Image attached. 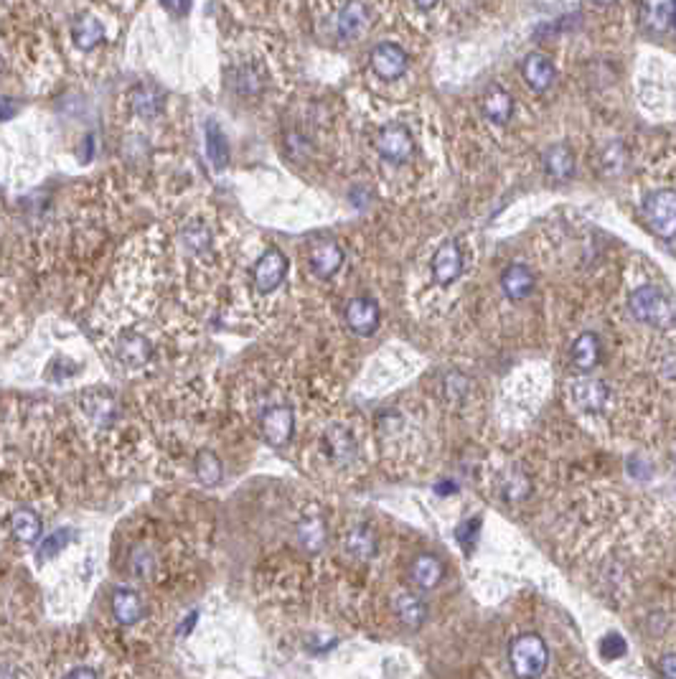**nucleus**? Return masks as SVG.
Returning a JSON list of instances; mask_svg holds the SVG:
<instances>
[{"label":"nucleus","instance_id":"obj_1","mask_svg":"<svg viewBox=\"0 0 676 679\" xmlns=\"http://www.w3.org/2000/svg\"><path fill=\"white\" fill-rule=\"evenodd\" d=\"M508 664L516 679H539L550 664V649L539 633H522L508 647Z\"/></svg>","mask_w":676,"mask_h":679},{"label":"nucleus","instance_id":"obj_2","mask_svg":"<svg viewBox=\"0 0 676 679\" xmlns=\"http://www.w3.org/2000/svg\"><path fill=\"white\" fill-rule=\"evenodd\" d=\"M628 309L641 324L648 326H669L674 318V309H672L669 295L663 293L659 285H651V283L636 288L630 293Z\"/></svg>","mask_w":676,"mask_h":679},{"label":"nucleus","instance_id":"obj_3","mask_svg":"<svg viewBox=\"0 0 676 679\" xmlns=\"http://www.w3.org/2000/svg\"><path fill=\"white\" fill-rule=\"evenodd\" d=\"M644 219L648 227L659 234L661 239H666L669 245L674 242L676 232V194L674 188H659L651 191L644 199Z\"/></svg>","mask_w":676,"mask_h":679},{"label":"nucleus","instance_id":"obj_4","mask_svg":"<svg viewBox=\"0 0 676 679\" xmlns=\"http://www.w3.org/2000/svg\"><path fill=\"white\" fill-rule=\"evenodd\" d=\"M108 29L102 18L94 16L92 11H79L66 21V41L79 54H92L105 44Z\"/></svg>","mask_w":676,"mask_h":679},{"label":"nucleus","instance_id":"obj_5","mask_svg":"<svg viewBox=\"0 0 676 679\" xmlns=\"http://www.w3.org/2000/svg\"><path fill=\"white\" fill-rule=\"evenodd\" d=\"M377 151L385 161L392 163H407L415 155V138L410 127L402 123H386L377 133Z\"/></svg>","mask_w":676,"mask_h":679},{"label":"nucleus","instance_id":"obj_6","mask_svg":"<svg viewBox=\"0 0 676 679\" xmlns=\"http://www.w3.org/2000/svg\"><path fill=\"white\" fill-rule=\"evenodd\" d=\"M369 64L371 72H374L377 77L385 79V82H394V79L407 74V69H410V57H407V51H404L400 44H394V41H382V44H377V47L371 48Z\"/></svg>","mask_w":676,"mask_h":679},{"label":"nucleus","instance_id":"obj_7","mask_svg":"<svg viewBox=\"0 0 676 679\" xmlns=\"http://www.w3.org/2000/svg\"><path fill=\"white\" fill-rule=\"evenodd\" d=\"M288 275V257L282 255V249L267 248L262 252V257L255 263V270H252V280H255V288L260 293H273L282 285V280Z\"/></svg>","mask_w":676,"mask_h":679},{"label":"nucleus","instance_id":"obj_8","mask_svg":"<svg viewBox=\"0 0 676 679\" xmlns=\"http://www.w3.org/2000/svg\"><path fill=\"white\" fill-rule=\"evenodd\" d=\"M115 356L117 361L127 367V370H140L151 361L153 356V346L148 336H143L138 331H127L120 339L115 341Z\"/></svg>","mask_w":676,"mask_h":679},{"label":"nucleus","instance_id":"obj_9","mask_svg":"<svg viewBox=\"0 0 676 679\" xmlns=\"http://www.w3.org/2000/svg\"><path fill=\"white\" fill-rule=\"evenodd\" d=\"M292 425H295V415L288 405H275L262 415V435L270 446H285L290 440Z\"/></svg>","mask_w":676,"mask_h":679},{"label":"nucleus","instance_id":"obj_10","mask_svg":"<svg viewBox=\"0 0 676 679\" xmlns=\"http://www.w3.org/2000/svg\"><path fill=\"white\" fill-rule=\"evenodd\" d=\"M430 270L438 285L455 283L463 273V249L455 242H446L443 248H438V252H435Z\"/></svg>","mask_w":676,"mask_h":679},{"label":"nucleus","instance_id":"obj_11","mask_svg":"<svg viewBox=\"0 0 676 679\" xmlns=\"http://www.w3.org/2000/svg\"><path fill=\"white\" fill-rule=\"evenodd\" d=\"M346 324L359 336H371L379 326V306L371 298H354L346 306Z\"/></svg>","mask_w":676,"mask_h":679},{"label":"nucleus","instance_id":"obj_12","mask_svg":"<svg viewBox=\"0 0 676 679\" xmlns=\"http://www.w3.org/2000/svg\"><path fill=\"white\" fill-rule=\"evenodd\" d=\"M5 527H8V535L16 542H21V544H33V542L41 537V532H44L41 517L33 509H29V507H18L16 511H11Z\"/></svg>","mask_w":676,"mask_h":679},{"label":"nucleus","instance_id":"obj_13","mask_svg":"<svg viewBox=\"0 0 676 679\" xmlns=\"http://www.w3.org/2000/svg\"><path fill=\"white\" fill-rule=\"evenodd\" d=\"M522 77L534 92H547L554 84L557 72H554V64L550 57L534 51V54H529L522 62Z\"/></svg>","mask_w":676,"mask_h":679},{"label":"nucleus","instance_id":"obj_14","mask_svg":"<svg viewBox=\"0 0 676 679\" xmlns=\"http://www.w3.org/2000/svg\"><path fill=\"white\" fill-rule=\"evenodd\" d=\"M343 265V249L336 242L325 239L310 249V267L321 280H331Z\"/></svg>","mask_w":676,"mask_h":679},{"label":"nucleus","instance_id":"obj_15","mask_svg":"<svg viewBox=\"0 0 676 679\" xmlns=\"http://www.w3.org/2000/svg\"><path fill=\"white\" fill-rule=\"evenodd\" d=\"M338 36L343 41H351V39H359L361 33L367 31L369 26V8L361 3V0H351L343 5V11L338 13Z\"/></svg>","mask_w":676,"mask_h":679},{"label":"nucleus","instance_id":"obj_16","mask_svg":"<svg viewBox=\"0 0 676 679\" xmlns=\"http://www.w3.org/2000/svg\"><path fill=\"white\" fill-rule=\"evenodd\" d=\"M130 108L143 120H153L166 108V94L160 92L155 84H138L130 92Z\"/></svg>","mask_w":676,"mask_h":679},{"label":"nucleus","instance_id":"obj_17","mask_svg":"<svg viewBox=\"0 0 676 679\" xmlns=\"http://www.w3.org/2000/svg\"><path fill=\"white\" fill-rule=\"evenodd\" d=\"M641 23L651 33H666L674 29V0H644Z\"/></svg>","mask_w":676,"mask_h":679},{"label":"nucleus","instance_id":"obj_18","mask_svg":"<svg viewBox=\"0 0 676 679\" xmlns=\"http://www.w3.org/2000/svg\"><path fill=\"white\" fill-rule=\"evenodd\" d=\"M501 291L508 300H524L534 291V275L526 265H508L501 275Z\"/></svg>","mask_w":676,"mask_h":679},{"label":"nucleus","instance_id":"obj_19","mask_svg":"<svg viewBox=\"0 0 676 679\" xmlns=\"http://www.w3.org/2000/svg\"><path fill=\"white\" fill-rule=\"evenodd\" d=\"M572 397H575V405L585 413H600L608 402V387L600 379H580L572 387Z\"/></svg>","mask_w":676,"mask_h":679},{"label":"nucleus","instance_id":"obj_20","mask_svg":"<svg viewBox=\"0 0 676 679\" xmlns=\"http://www.w3.org/2000/svg\"><path fill=\"white\" fill-rule=\"evenodd\" d=\"M112 616L117 618V623L123 626H133L143 618V601L135 590L130 588H117L112 593Z\"/></svg>","mask_w":676,"mask_h":679},{"label":"nucleus","instance_id":"obj_21","mask_svg":"<svg viewBox=\"0 0 676 679\" xmlns=\"http://www.w3.org/2000/svg\"><path fill=\"white\" fill-rule=\"evenodd\" d=\"M544 170L554 181H568V178H572V173H575V153L569 151L565 143L552 145L547 151V155H544Z\"/></svg>","mask_w":676,"mask_h":679},{"label":"nucleus","instance_id":"obj_22","mask_svg":"<svg viewBox=\"0 0 676 679\" xmlns=\"http://www.w3.org/2000/svg\"><path fill=\"white\" fill-rule=\"evenodd\" d=\"M572 364L580 371H593L600 361V339L595 334L585 331L572 344Z\"/></svg>","mask_w":676,"mask_h":679},{"label":"nucleus","instance_id":"obj_23","mask_svg":"<svg viewBox=\"0 0 676 679\" xmlns=\"http://www.w3.org/2000/svg\"><path fill=\"white\" fill-rule=\"evenodd\" d=\"M298 540L306 547L308 553H321L323 544L328 540V532H325V522H323L318 514H310V517H303L298 527Z\"/></svg>","mask_w":676,"mask_h":679},{"label":"nucleus","instance_id":"obj_24","mask_svg":"<svg viewBox=\"0 0 676 679\" xmlns=\"http://www.w3.org/2000/svg\"><path fill=\"white\" fill-rule=\"evenodd\" d=\"M483 112L491 123L507 125L514 115V100L504 87H491L483 97Z\"/></svg>","mask_w":676,"mask_h":679},{"label":"nucleus","instance_id":"obj_25","mask_svg":"<svg viewBox=\"0 0 676 679\" xmlns=\"http://www.w3.org/2000/svg\"><path fill=\"white\" fill-rule=\"evenodd\" d=\"M343 547L346 553L356 560H371L374 553H377V537L371 532L369 527L356 525L346 537H343Z\"/></svg>","mask_w":676,"mask_h":679},{"label":"nucleus","instance_id":"obj_26","mask_svg":"<svg viewBox=\"0 0 676 679\" xmlns=\"http://www.w3.org/2000/svg\"><path fill=\"white\" fill-rule=\"evenodd\" d=\"M181 245L191 255H204L212 248V230L204 222H186L181 227Z\"/></svg>","mask_w":676,"mask_h":679},{"label":"nucleus","instance_id":"obj_27","mask_svg":"<svg viewBox=\"0 0 676 679\" xmlns=\"http://www.w3.org/2000/svg\"><path fill=\"white\" fill-rule=\"evenodd\" d=\"M394 611H397L402 623H407V626H412V629L422 626V621L428 618V608H425L422 598H417L415 593H402V596H397Z\"/></svg>","mask_w":676,"mask_h":679},{"label":"nucleus","instance_id":"obj_28","mask_svg":"<svg viewBox=\"0 0 676 679\" xmlns=\"http://www.w3.org/2000/svg\"><path fill=\"white\" fill-rule=\"evenodd\" d=\"M206 153H209V161L214 163L216 169H227L230 143H227V135L221 133V127L216 123L206 125Z\"/></svg>","mask_w":676,"mask_h":679},{"label":"nucleus","instance_id":"obj_29","mask_svg":"<svg viewBox=\"0 0 676 679\" xmlns=\"http://www.w3.org/2000/svg\"><path fill=\"white\" fill-rule=\"evenodd\" d=\"M412 575H415L417 586L430 590V588H435L440 583V578H443V565H440L438 557L420 555L415 560V565H412Z\"/></svg>","mask_w":676,"mask_h":679},{"label":"nucleus","instance_id":"obj_30","mask_svg":"<svg viewBox=\"0 0 676 679\" xmlns=\"http://www.w3.org/2000/svg\"><path fill=\"white\" fill-rule=\"evenodd\" d=\"M626 163H628L626 145L618 143V140H613V143L600 153V170H602L605 176H618V173H623Z\"/></svg>","mask_w":676,"mask_h":679},{"label":"nucleus","instance_id":"obj_31","mask_svg":"<svg viewBox=\"0 0 676 679\" xmlns=\"http://www.w3.org/2000/svg\"><path fill=\"white\" fill-rule=\"evenodd\" d=\"M194 468H196V476H199L204 483H209V486L221 479V464H219V458H216L214 453H209V450H204V453L196 456Z\"/></svg>","mask_w":676,"mask_h":679},{"label":"nucleus","instance_id":"obj_32","mask_svg":"<svg viewBox=\"0 0 676 679\" xmlns=\"http://www.w3.org/2000/svg\"><path fill=\"white\" fill-rule=\"evenodd\" d=\"M328 443H331V453H336L338 461H346V458L354 456V443H351V438L346 432H331Z\"/></svg>","mask_w":676,"mask_h":679},{"label":"nucleus","instance_id":"obj_33","mask_svg":"<svg viewBox=\"0 0 676 679\" xmlns=\"http://www.w3.org/2000/svg\"><path fill=\"white\" fill-rule=\"evenodd\" d=\"M66 529L64 532H56V535H51L47 540L41 542V547H39V557H56L62 553V547L66 544Z\"/></svg>","mask_w":676,"mask_h":679},{"label":"nucleus","instance_id":"obj_34","mask_svg":"<svg viewBox=\"0 0 676 679\" xmlns=\"http://www.w3.org/2000/svg\"><path fill=\"white\" fill-rule=\"evenodd\" d=\"M600 654H602L605 659H618L620 654H626V641H623L620 636H605V639L600 641Z\"/></svg>","mask_w":676,"mask_h":679},{"label":"nucleus","instance_id":"obj_35","mask_svg":"<svg viewBox=\"0 0 676 679\" xmlns=\"http://www.w3.org/2000/svg\"><path fill=\"white\" fill-rule=\"evenodd\" d=\"M62 679H100V675L90 664H77V666H69L62 675Z\"/></svg>","mask_w":676,"mask_h":679},{"label":"nucleus","instance_id":"obj_36","mask_svg":"<svg viewBox=\"0 0 676 679\" xmlns=\"http://www.w3.org/2000/svg\"><path fill=\"white\" fill-rule=\"evenodd\" d=\"M160 5H163L173 18H184L188 16V11H191V0H160Z\"/></svg>","mask_w":676,"mask_h":679},{"label":"nucleus","instance_id":"obj_37","mask_svg":"<svg viewBox=\"0 0 676 679\" xmlns=\"http://www.w3.org/2000/svg\"><path fill=\"white\" fill-rule=\"evenodd\" d=\"M18 108L13 105V100H0V123H8L11 118H16Z\"/></svg>","mask_w":676,"mask_h":679},{"label":"nucleus","instance_id":"obj_38","mask_svg":"<svg viewBox=\"0 0 676 679\" xmlns=\"http://www.w3.org/2000/svg\"><path fill=\"white\" fill-rule=\"evenodd\" d=\"M659 672L663 675V679H676L674 672V654H666L659 664Z\"/></svg>","mask_w":676,"mask_h":679},{"label":"nucleus","instance_id":"obj_39","mask_svg":"<svg viewBox=\"0 0 676 679\" xmlns=\"http://www.w3.org/2000/svg\"><path fill=\"white\" fill-rule=\"evenodd\" d=\"M438 3H440V0H415V5L417 8H422V11H430Z\"/></svg>","mask_w":676,"mask_h":679},{"label":"nucleus","instance_id":"obj_40","mask_svg":"<svg viewBox=\"0 0 676 679\" xmlns=\"http://www.w3.org/2000/svg\"><path fill=\"white\" fill-rule=\"evenodd\" d=\"M593 3H598V5H611L615 0H593Z\"/></svg>","mask_w":676,"mask_h":679}]
</instances>
